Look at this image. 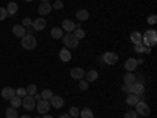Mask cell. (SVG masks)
Here are the masks:
<instances>
[{
    "mask_svg": "<svg viewBox=\"0 0 157 118\" xmlns=\"http://www.w3.org/2000/svg\"><path fill=\"white\" fill-rule=\"evenodd\" d=\"M63 44H64V47L66 49H75V47H78V41L80 39H77L72 33H68V35H63Z\"/></svg>",
    "mask_w": 157,
    "mask_h": 118,
    "instance_id": "6da1fadb",
    "label": "cell"
},
{
    "mask_svg": "<svg viewBox=\"0 0 157 118\" xmlns=\"http://www.w3.org/2000/svg\"><path fill=\"white\" fill-rule=\"evenodd\" d=\"M36 44H38V41H36V38H35L33 35H24V36H22L21 46H22L24 49L32 50V49H35V47H36Z\"/></svg>",
    "mask_w": 157,
    "mask_h": 118,
    "instance_id": "7a4b0ae2",
    "label": "cell"
},
{
    "mask_svg": "<svg viewBox=\"0 0 157 118\" xmlns=\"http://www.w3.org/2000/svg\"><path fill=\"white\" fill-rule=\"evenodd\" d=\"M135 112H137L138 115H141V116H148V115L151 113V107L148 106L145 101H138V102L135 104Z\"/></svg>",
    "mask_w": 157,
    "mask_h": 118,
    "instance_id": "3957f363",
    "label": "cell"
},
{
    "mask_svg": "<svg viewBox=\"0 0 157 118\" xmlns=\"http://www.w3.org/2000/svg\"><path fill=\"white\" fill-rule=\"evenodd\" d=\"M101 60L105 65H116L120 58H118V55L115 54V52H105V54L101 57Z\"/></svg>",
    "mask_w": 157,
    "mask_h": 118,
    "instance_id": "277c9868",
    "label": "cell"
},
{
    "mask_svg": "<svg viewBox=\"0 0 157 118\" xmlns=\"http://www.w3.org/2000/svg\"><path fill=\"white\" fill-rule=\"evenodd\" d=\"M36 110L41 113V115H46L49 110H50V102L46 101V99H39L36 102Z\"/></svg>",
    "mask_w": 157,
    "mask_h": 118,
    "instance_id": "5b68a950",
    "label": "cell"
},
{
    "mask_svg": "<svg viewBox=\"0 0 157 118\" xmlns=\"http://www.w3.org/2000/svg\"><path fill=\"white\" fill-rule=\"evenodd\" d=\"M77 27H80L78 24H75V22H72L71 19H64L63 22H61V29H63V32H68V33H72Z\"/></svg>",
    "mask_w": 157,
    "mask_h": 118,
    "instance_id": "8992f818",
    "label": "cell"
},
{
    "mask_svg": "<svg viewBox=\"0 0 157 118\" xmlns=\"http://www.w3.org/2000/svg\"><path fill=\"white\" fill-rule=\"evenodd\" d=\"M22 106H24L25 110H35V107H36V101H35L33 96L27 95V96L22 99Z\"/></svg>",
    "mask_w": 157,
    "mask_h": 118,
    "instance_id": "52a82bcc",
    "label": "cell"
},
{
    "mask_svg": "<svg viewBox=\"0 0 157 118\" xmlns=\"http://www.w3.org/2000/svg\"><path fill=\"white\" fill-rule=\"evenodd\" d=\"M49 102H50V107H54V109H61L64 106V99L61 96H55V95L49 99Z\"/></svg>",
    "mask_w": 157,
    "mask_h": 118,
    "instance_id": "ba28073f",
    "label": "cell"
},
{
    "mask_svg": "<svg viewBox=\"0 0 157 118\" xmlns=\"http://www.w3.org/2000/svg\"><path fill=\"white\" fill-rule=\"evenodd\" d=\"M46 19L44 18H38V19H35L33 22H32V27H33V30H36V32H41V30H44L46 29Z\"/></svg>",
    "mask_w": 157,
    "mask_h": 118,
    "instance_id": "9c48e42d",
    "label": "cell"
},
{
    "mask_svg": "<svg viewBox=\"0 0 157 118\" xmlns=\"http://www.w3.org/2000/svg\"><path fill=\"white\" fill-rule=\"evenodd\" d=\"M137 68H138L137 58H127V60H126V63H124V69H126L127 73H134Z\"/></svg>",
    "mask_w": 157,
    "mask_h": 118,
    "instance_id": "30bf717a",
    "label": "cell"
},
{
    "mask_svg": "<svg viewBox=\"0 0 157 118\" xmlns=\"http://www.w3.org/2000/svg\"><path fill=\"white\" fill-rule=\"evenodd\" d=\"M130 93H134V95H143L145 93V85H143L141 82H134L132 85H130Z\"/></svg>",
    "mask_w": 157,
    "mask_h": 118,
    "instance_id": "8fae6325",
    "label": "cell"
},
{
    "mask_svg": "<svg viewBox=\"0 0 157 118\" xmlns=\"http://www.w3.org/2000/svg\"><path fill=\"white\" fill-rule=\"evenodd\" d=\"M69 74H71V77L72 79H75V81H80V79H85V71L82 69V68H72L71 71H69Z\"/></svg>",
    "mask_w": 157,
    "mask_h": 118,
    "instance_id": "7c38bea8",
    "label": "cell"
},
{
    "mask_svg": "<svg viewBox=\"0 0 157 118\" xmlns=\"http://www.w3.org/2000/svg\"><path fill=\"white\" fill-rule=\"evenodd\" d=\"M143 36L148 38V41H149V47H154V46H155V43H157V33H155V30H148Z\"/></svg>",
    "mask_w": 157,
    "mask_h": 118,
    "instance_id": "4fadbf2b",
    "label": "cell"
},
{
    "mask_svg": "<svg viewBox=\"0 0 157 118\" xmlns=\"http://www.w3.org/2000/svg\"><path fill=\"white\" fill-rule=\"evenodd\" d=\"M52 10H54V8H52V5H50L49 2H43L41 5L38 6V13H39L41 16H44V14H49V13H50Z\"/></svg>",
    "mask_w": 157,
    "mask_h": 118,
    "instance_id": "5bb4252c",
    "label": "cell"
},
{
    "mask_svg": "<svg viewBox=\"0 0 157 118\" xmlns=\"http://www.w3.org/2000/svg\"><path fill=\"white\" fill-rule=\"evenodd\" d=\"M58 57H60V60H61L63 63H68V61L71 60V50L66 49V47L61 49V50H60V54H58Z\"/></svg>",
    "mask_w": 157,
    "mask_h": 118,
    "instance_id": "9a60e30c",
    "label": "cell"
},
{
    "mask_svg": "<svg viewBox=\"0 0 157 118\" xmlns=\"http://www.w3.org/2000/svg\"><path fill=\"white\" fill-rule=\"evenodd\" d=\"M14 95H16V90L11 88V87H5V88L2 90V98H3V99H11Z\"/></svg>",
    "mask_w": 157,
    "mask_h": 118,
    "instance_id": "2e32d148",
    "label": "cell"
},
{
    "mask_svg": "<svg viewBox=\"0 0 157 118\" xmlns=\"http://www.w3.org/2000/svg\"><path fill=\"white\" fill-rule=\"evenodd\" d=\"M75 18H77V21L85 22V21L90 18V13H88V10H78V11L75 13Z\"/></svg>",
    "mask_w": 157,
    "mask_h": 118,
    "instance_id": "e0dca14e",
    "label": "cell"
},
{
    "mask_svg": "<svg viewBox=\"0 0 157 118\" xmlns=\"http://www.w3.org/2000/svg\"><path fill=\"white\" fill-rule=\"evenodd\" d=\"M98 77H99V73L94 71V69L85 73V81H86V82H94V81H98Z\"/></svg>",
    "mask_w": 157,
    "mask_h": 118,
    "instance_id": "ac0fdd59",
    "label": "cell"
},
{
    "mask_svg": "<svg viewBox=\"0 0 157 118\" xmlns=\"http://www.w3.org/2000/svg\"><path fill=\"white\" fill-rule=\"evenodd\" d=\"M63 35H64V32L60 27H54V29L50 30V36L54 38V39H60V38H63Z\"/></svg>",
    "mask_w": 157,
    "mask_h": 118,
    "instance_id": "d6986e66",
    "label": "cell"
},
{
    "mask_svg": "<svg viewBox=\"0 0 157 118\" xmlns=\"http://www.w3.org/2000/svg\"><path fill=\"white\" fill-rule=\"evenodd\" d=\"M13 33H14L16 36H19V38H22V36L25 35V27H22L21 24H17V25H14V27H13Z\"/></svg>",
    "mask_w": 157,
    "mask_h": 118,
    "instance_id": "ffe728a7",
    "label": "cell"
},
{
    "mask_svg": "<svg viewBox=\"0 0 157 118\" xmlns=\"http://www.w3.org/2000/svg\"><path fill=\"white\" fill-rule=\"evenodd\" d=\"M10 104H11V107H14V109H17V107H21L22 106V98H19V96H13L11 99H10Z\"/></svg>",
    "mask_w": 157,
    "mask_h": 118,
    "instance_id": "44dd1931",
    "label": "cell"
},
{
    "mask_svg": "<svg viewBox=\"0 0 157 118\" xmlns=\"http://www.w3.org/2000/svg\"><path fill=\"white\" fill-rule=\"evenodd\" d=\"M140 99H138V96L137 95H134V93H129L127 95V98H126V102L129 104V106H135V104L138 102Z\"/></svg>",
    "mask_w": 157,
    "mask_h": 118,
    "instance_id": "7402d4cb",
    "label": "cell"
},
{
    "mask_svg": "<svg viewBox=\"0 0 157 118\" xmlns=\"http://www.w3.org/2000/svg\"><path fill=\"white\" fill-rule=\"evenodd\" d=\"M134 82H137V79H135V73H127V74H124V84L132 85Z\"/></svg>",
    "mask_w": 157,
    "mask_h": 118,
    "instance_id": "603a6c76",
    "label": "cell"
},
{
    "mask_svg": "<svg viewBox=\"0 0 157 118\" xmlns=\"http://www.w3.org/2000/svg\"><path fill=\"white\" fill-rule=\"evenodd\" d=\"M141 33L140 32H132L130 33V41H132L134 44H138V43H141Z\"/></svg>",
    "mask_w": 157,
    "mask_h": 118,
    "instance_id": "cb8c5ba5",
    "label": "cell"
},
{
    "mask_svg": "<svg viewBox=\"0 0 157 118\" xmlns=\"http://www.w3.org/2000/svg\"><path fill=\"white\" fill-rule=\"evenodd\" d=\"M17 116L19 115H17V110L14 107H8L5 110V118H17Z\"/></svg>",
    "mask_w": 157,
    "mask_h": 118,
    "instance_id": "d4e9b609",
    "label": "cell"
},
{
    "mask_svg": "<svg viewBox=\"0 0 157 118\" xmlns=\"http://www.w3.org/2000/svg\"><path fill=\"white\" fill-rule=\"evenodd\" d=\"M6 11H8V14H16L17 13V3L16 2H10L8 3V6H6Z\"/></svg>",
    "mask_w": 157,
    "mask_h": 118,
    "instance_id": "484cf974",
    "label": "cell"
},
{
    "mask_svg": "<svg viewBox=\"0 0 157 118\" xmlns=\"http://www.w3.org/2000/svg\"><path fill=\"white\" fill-rule=\"evenodd\" d=\"M78 116H80V118H94V116H93V110H91V109H83V110H80Z\"/></svg>",
    "mask_w": 157,
    "mask_h": 118,
    "instance_id": "4316f807",
    "label": "cell"
},
{
    "mask_svg": "<svg viewBox=\"0 0 157 118\" xmlns=\"http://www.w3.org/2000/svg\"><path fill=\"white\" fill-rule=\"evenodd\" d=\"M72 35H74V36H75L77 39H83V38H85V32H83V30H82L80 27H77V29H75V30L72 32Z\"/></svg>",
    "mask_w": 157,
    "mask_h": 118,
    "instance_id": "83f0119b",
    "label": "cell"
},
{
    "mask_svg": "<svg viewBox=\"0 0 157 118\" xmlns=\"http://www.w3.org/2000/svg\"><path fill=\"white\" fill-rule=\"evenodd\" d=\"M52 96H54V93H52V90H49V88L43 90V93H41V99H46V101H49Z\"/></svg>",
    "mask_w": 157,
    "mask_h": 118,
    "instance_id": "f1b7e54d",
    "label": "cell"
},
{
    "mask_svg": "<svg viewBox=\"0 0 157 118\" xmlns=\"http://www.w3.org/2000/svg\"><path fill=\"white\" fill-rule=\"evenodd\" d=\"M88 87H90V82H86L85 79H80V81H78V88L80 90H88Z\"/></svg>",
    "mask_w": 157,
    "mask_h": 118,
    "instance_id": "f546056e",
    "label": "cell"
},
{
    "mask_svg": "<svg viewBox=\"0 0 157 118\" xmlns=\"http://www.w3.org/2000/svg\"><path fill=\"white\" fill-rule=\"evenodd\" d=\"M25 90H27V95H30V96L36 95V85H33V84H32V85H29Z\"/></svg>",
    "mask_w": 157,
    "mask_h": 118,
    "instance_id": "4dcf8cb0",
    "label": "cell"
},
{
    "mask_svg": "<svg viewBox=\"0 0 157 118\" xmlns=\"http://www.w3.org/2000/svg\"><path fill=\"white\" fill-rule=\"evenodd\" d=\"M32 22H33V21H32L30 18H24L21 25H22V27H25V29H27V27H32Z\"/></svg>",
    "mask_w": 157,
    "mask_h": 118,
    "instance_id": "1f68e13d",
    "label": "cell"
},
{
    "mask_svg": "<svg viewBox=\"0 0 157 118\" xmlns=\"http://www.w3.org/2000/svg\"><path fill=\"white\" fill-rule=\"evenodd\" d=\"M78 113H80V110H78L77 107H71V109H69V115H71V118H77Z\"/></svg>",
    "mask_w": 157,
    "mask_h": 118,
    "instance_id": "d6a6232c",
    "label": "cell"
},
{
    "mask_svg": "<svg viewBox=\"0 0 157 118\" xmlns=\"http://www.w3.org/2000/svg\"><path fill=\"white\" fill-rule=\"evenodd\" d=\"M16 96L25 98V96H27V90H25V88H17V90H16Z\"/></svg>",
    "mask_w": 157,
    "mask_h": 118,
    "instance_id": "836d02e7",
    "label": "cell"
},
{
    "mask_svg": "<svg viewBox=\"0 0 157 118\" xmlns=\"http://www.w3.org/2000/svg\"><path fill=\"white\" fill-rule=\"evenodd\" d=\"M138 116V113L135 112V110H129V112H126V115H124V118H137Z\"/></svg>",
    "mask_w": 157,
    "mask_h": 118,
    "instance_id": "e575fe53",
    "label": "cell"
},
{
    "mask_svg": "<svg viewBox=\"0 0 157 118\" xmlns=\"http://www.w3.org/2000/svg\"><path fill=\"white\" fill-rule=\"evenodd\" d=\"M135 52H138V54H143V52H145V46H143L141 43H138V44H135Z\"/></svg>",
    "mask_w": 157,
    "mask_h": 118,
    "instance_id": "d590c367",
    "label": "cell"
},
{
    "mask_svg": "<svg viewBox=\"0 0 157 118\" xmlns=\"http://www.w3.org/2000/svg\"><path fill=\"white\" fill-rule=\"evenodd\" d=\"M6 16H8V11H6V8H0V21L6 19Z\"/></svg>",
    "mask_w": 157,
    "mask_h": 118,
    "instance_id": "8d00e7d4",
    "label": "cell"
},
{
    "mask_svg": "<svg viewBox=\"0 0 157 118\" xmlns=\"http://www.w3.org/2000/svg\"><path fill=\"white\" fill-rule=\"evenodd\" d=\"M155 22H157V16H155V14H151V16H148V24L154 25Z\"/></svg>",
    "mask_w": 157,
    "mask_h": 118,
    "instance_id": "74e56055",
    "label": "cell"
},
{
    "mask_svg": "<svg viewBox=\"0 0 157 118\" xmlns=\"http://www.w3.org/2000/svg\"><path fill=\"white\" fill-rule=\"evenodd\" d=\"M52 8H55V10H61V8H63V2H61V0H57V2H55L54 5H52Z\"/></svg>",
    "mask_w": 157,
    "mask_h": 118,
    "instance_id": "f35d334b",
    "label": "cell"
},
{
    "mask_svg": "<svg viewBox=\"0 0 157 118\" xmlns=\"http://www.w3.org/2000/svg\"><path fill=\"white\" fill-rule=\"evenodd\" d=\"M123 93H126V95L130 93V85H129V84H124V85H123Z\"/></svg>",
    "mask_w": 157,
    "mask_h": 118,
    "instance_id": "ab89813d",
    "label": "cell"
},
{
    "mask_svg": "<svg viewBox=\"0 0 157 118\" xmlns=\"http://www.w3.org/2000/svg\"><path fill=\"white\" fill-rule=\"evenodd\" d=\"M35 30H33V27H27V29H25V35H32Z\"/></svg>",
    "mask_w": 157,
    "mask_h": 118,
    "instance_id": "60d3db41",
    "label": "cell"
},
{
    "mask_svg": "<svg viewBox=\"0 0 157 118\" xmlns=\"http://www.w3.org/2000/svg\"><path fill=\"white\" fill-rule=\"evenodd\" d=\"M60 118H71V115L69 113H63V115H60Z\"/></svg>",
    "mask_w": 157,
    "mask_h": 118,
    "instance_id": "b9f144b4",
    "label": "cell"
},
{
    "mask_svg": "<svg viewBox=\"0 0 157 118\" xmlns=\"http://www.w3.org/2000/svg\"><path fill=\"white\" fill-rule=\"evenodd\" d=\"M41 118H54V116H52V115H49V113H46V115H43Z\"/></svg>",
    "mask_w": 157,
    "mask_h": 118,
    "instance_id": "7bdbcfd3",
    "label": "cell"
},
{
    "mask_svg": "<svg viewBox=\"0 0 157 118\" xmlns=\"http://www.w3.org/2000/svg\"><path fill=\"white\" fill-rule=\"evenodd\" d=\"M17 118H32L30 115H22V116H17Z\"/></svg>",
    "mask_w": 157,
    "mask_h": 118,
    "instance_id": "ee69618b",
    "label": "cell"
},
{
    "mask_svg": "<svg viewBox=\"0 0 157 118\" xmlns=\"http://www.w3.org/2000/svg\"><path fill=\"white\" fill-rule=\"evenodd\" d=\"M25 2H33V0H25Z\"/></svg>",
    "mask_w": 157,
    "mask_h": 118,
    "instance_id": "f6af8a7d",
    "label": "cell"
},
{
    "mask_svg": "<svg viewBox=\"0 0 157 118\" xmlns=\"http://www.w3.org/2000/svg\"><path fill=\"white\" fill-rule=\"evenodd\" d=\"M41 2H49V0H41Z\"/></svg>",
    "mask_w": 157,
    "mask_h": 118,
    "instance_id": "bcb514c9",
    "label": "cell"
}]
</instances>
